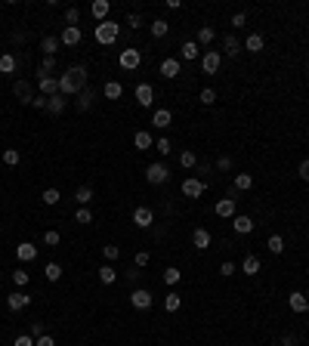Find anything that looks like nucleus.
Wrapping results in <instances>:
<instances>
[{
    "instance_id": "obj_18",
    "label": "nucleus",
    "mask_w": 309,
    "mask_h": 346,
    "mask_svg": "<svg viewBox=\"0 0 309 346\" xmlns=\"http://www.w3.org/2000/svg\"><path fill=\"white\" fill-rule=\"evenodd\" d=\"M213 38H216V31H213L210 25H201V28H198V34H195V44L207 50V47L213 44Z\"/></svg>"
},
{
    "instance_id": "obj_20",
    "label": "nucleus",
    "mask_w": 309,
    "mask_h": 346,
    "mask_svg": "<svg viewBox=\"0 0 309 346\" xmlns=\"http://www.w3.org/2000/svg\"><path fill=\"white\" fill-rule=\"evenodd\" d=\"M170 121H173V115L167 112V108H155V115H152V124L158 127V130H167V127H170Z\"/></svg>"
},
{
    "instance_id": "obj_19",
    "label": "nucleus",
    "mask_w": 309,
    "mask_h": 346,
    "mask_svg": "<svg viewBox=\"0 0 309 346\" xmlns=\"http://www.w3.org/2000/svg\"><path fill=\"white\" fill-rule=\"evenodd\" d=\"M152 145H155V139H152L149 130H139V133L133 136V149H136V152H149Z\"/></svg>"
},
{
    "instance_id": "obj_61",
    "label": "nucleus",
    "mask_w": 309,
    "mask_h": 346,
    "mask_svg": "<svg viewBox=\"0 0 309 346\" xmlns=\"http://www.w3.org/2000/svg\"><path fill=\"white\" fill-rule=\"evenodd\" d=\"M31 105H34V108H47V96H41V93H38V96L31 99Z\"/></svg>"
},
{
    "instance_id": "obj_21",
    "label": "nucleus",
    "mask_w": 309,
    "mask_h": 346,
    "mask_svg": "<svg viewBox=\"0 0 309 346\" xmlns=\"http://www.w3.org/2000/svg\"><path fill=\"white\" fill-rule=\"evenodd\" d=\"M90 13L96 16V22H105V19H108V13H112V4H108V0H93Z\"/></svg>"
},
{
    "instance_id": "obj_36",
    "label": "nucleus",
    "mask_w": 309,
    "mask_h": 346,
    "mask_svg": "<svg viewBox=\"0 0 309 346\" xmlns=\"http://www.w3.org/2000/svg\"><path fill=\"white\" fill-rule=\"evenodd\" d=\"M105 99H121V93H124V87L118 84V81H105Z\"/></svg>"
},
{
    "instance_id": "obj_50",
    "label": "nucleus",
    "mask_w": 309,
    "mask_h": 346,
    "mask_svg": "<svg viewBox=\"0 0 309 346\" xmlns=\"http://www.w3.org/2000/svg\"><path fill=\"white\" fill-rule=\"evenodd\" d=\"M75 220H78L81 226H87V223H93V213H90L87 207H78V213H75Z\"/></svg>"
},
{
    "instance_id": "obj_45",
    "label": "nucleus",
    "mask_w": 309,
    "mask_h": 346,
    "mask_svg": "<svg viewBox=\"0 0 309 346\" xmlns=\"http://www.w3.org/2000/svg\"><path fill=\"white\" fill-rule=\"evenodd\" d=\"M164 284H170V287L179 284V269H176V266H167V269H164Z\"/></svg>"
},
{
    "instance_id": "obj_58",
    "label": "nucleus",
    "mask_w": 309,
    "mask_h": 346,
    "mask_svg": "<svg viewBox=\"0 0 309 346\" xmlns=\"http://www.w3.org/2000/svg\"><path fill=\"white\" fill-rule=\"evenodd\" d=\"M149 260H152V257H149V250H139V253H136V266H139V269H142V266H149Z\"/></svg>"
},
{
    "instance_id": "obj_46",
    "label": "nucleus",
    "mask_w": 309,
    "mask_h": 346,
    "mask_svg": "<svg viewBox=\"0 0 309 346\" xmlns=\"http://www.w3.org/2000/svg\"><path fill=\"white\" fill-rule=\"evenodd\" d=\"M164 309H167V312H176V309H179V294H176V290H170V294L164 297Z\"/></svg>"
},
{
    "instance_id": "obj_62",
    "label": "nucleus",
    "mask_w": 309,
    "mask_h": 346,
    "mask_svg": "<svg viewBox=\"0 0 309 346\" xmlns=\"http://www.w3.org/2000/svg\"><path fill=\"white\" fill-rule=\"evenodd\" d=\"M294 343H297L294 334H284V337H281V346H294Z\"/></svg>"
},
{
    "instance_id": "obj_56",
    "label": "nucleus",
    "mask_w": 309,
    "mask_h": 346,
    "mask_svg": "<svg viewBox=\"0 0 309 346\" xmlns=\"http://www.w3.org/2000/svg\"><path fill=\"white\" fill-rule=\"evenodd\" d=\"M127 25H130V28H142V16H139V13H130V16H127Z\"/></svg>"
},
{
    "instance_id": "obj_47",
    "label": "nucleus",
    "mask_w": 309,
    "mask_h": 346,
    "mask_svg": "<svg viewBox=\"0 0 309 346\" xmlns=\"http://www.w3.org/2000/svg\"><path fill=\"white\" fill-rule=\"evenodd\" d=\"M198 99H201V105H213V102H216V90H213V87H204Z\"/></svg>"
},
{
    "instance_id": "obj_63",
    "label": "nucleus",
    "mask_w": 309,
    "mask_h": 346,
    "mask_svg": "<svg viewBox=\"0 0 309 346\" xmlns=\"http://www.w3.org/2000/svg\"><path fill=\"white\" fill-rule=\"evenodd\" d=\"M306 75H309V62H306Z\"/></svg>"
},
{
    "instance_id": "obj_53",
    "label": "nucleus",
    "mask_w": 309,
    "mask_h": 346,
    "mask_svg": "<svg viewBox=\"0 0 309 346\" xmlns=\"http://www.w3.org/2000/svg\"><path fill=\"white\" fill-rule=\"evenodd\" d=\"M244 25H247V16L244 13H235L232 16V28H244Z\"/></svg>"
},
{
    "instance_id": "obj_51",
    "label": "nucleus",
    "mask_w": 309,
    "mask_h": 346,
    "mask_svg": "<svg viewBox=\"0 0 309 346\" xmlns=\"http://www.w3.org/2000/svg\"><path fill=\"white\" fill-rule=\"evenodd\" d=\"M155 149H158V155H170V152H173V145H170V139H158V142H155Z\"/></svg>"
},
{
    "instance_id": "obj_40",
    "label": "nucleus",
    "mask_w": 309,
    "mask_h": 346,
    "mask_svg": "<svg viewBox=\"0 0 309 346\" xmlns=\"http://www.w3.org/2000/svg\"><path fill=\"white\" fill-rule=\"evenodd\" d=\"M78 22H81V10H78V7H68V10H65V25H68V28H81Z\"/></svg>"
},
{
    "instance_id": "obj_42",
    "label": "nucleus",
    "mask_w": 309,
    "mask_h": 346,
    "mask_svg": "<svg viewBox=\"0 0 309 346\" xmlns=\"http://www.w3.org/2000/svg\"><path fill=\"white\" fill-rule=\"evenodd\" d=\"M19 161H22L19 149H4V164L7 167H19Z\"/></svg>"
},
{
    "instance_id": "obj_10",
    "label": "nucleus",
    "mask_w": 309,
    "mask_h": 346,
    "mask_svg": "<svg viewBox=\"0 0 309 346\" xmlns=\"http://www.w3.org/2000/svg\"><path fill=\"white\" fill-rule=\"evenodd\" d=\"M133 96H136V102H139L142 108H152V105H155V87H152V84H139Z\"/></svg>"
},
{
    "instance_id": "obj_13",
    "label": "nucleus",
    "mask_w": 309,
    "mask_h": 346,
    "mask_svg": "<svg viewBox=\"0 0 309 346\" xmlns=\"http://www.w3.org/2000/svg\"><path fill=\"white\" fill-rule=\"evenodd\" d=\"M213 210H216V216H223V220H232V216L238 213V210H235V198H220Z\"/></svg>"
},
{
    "instance_id": "obj_15",
    "label": "nucleus",
    "mask_w": 309,
    "mask_h": 346,
    "mask_svg": "<svg viewBox=\"0 0 309 346\" xmlns=\"http://www.w3.org/2000/svg\"><path fill=\"white\" fill-rule=\"evenodd\" d=\"M16 257H19L22 263H31V260H38V247H34L31 241H22V244H16Z\"/></svg>"
},
{
    "instance_id": "obj_23",
    "label": "nucleus",
    "mask_w": 309,
    "mask_h": 346,
    "mask_svg": "<svg viewBox=\"0 0 309 346\" xmlns=\"http://www.w3.org/2000/svg\"><path fill=\"white\" fill-rule=\"evenodd\" d=\"M16 68H19V59L13 53H0V75H13Z\"/></svg>"
},
{
    "instance_id": "obj_35",
    "label": "nucleus",
    "mask_w": 309,
    "mask_h": 346,
    "mask_svg": "<svg viewBox=\"0 0 309 346\" xmlns=\"http://www.w3.org/2000/svg\"><path fill=\"white\" fill-rule=\"evenodd\" d=\"M198 56H201V47H198L195 41H186V44H183V59L192 62V59H198Z\"/></svg>"
},
{
    "instance_id": "obj_34",
    "label": "nucleus",
    "mask_w": 309,
    "mask_h": 346,
    "mask_svg": "<svg viewBox=\"0 0 309 346\" xmlns=\"http://www.w3.org/2000/svg\"><path fill=\"white\" fill-rule=\"evenodd\" d=\"M263 47H266L263 34H250V38L244 41V50H250V53H263Z\"/></svg>"
},
{
    "instance_id": "obj_7",
    "label": "nucleus",
    "mask_w": 309,
    "mask_h": 346,
    "mask_svg": "<svg viewBox=\"0 0 309 346\" xmlns=\"http://www.w3.org/2000/svg\"><path fill=\"white\" fill-rule=\"evenodd\" d=\"M223 65V56L216 50H204V56H201V68H204V75H216Z\"/></svg>"
},
{
    "instance_id": "obj_17",
    "label": "nucleus",
    "mask_w": 309,
    "mask_h": 346,
    "mask_svg": "<svg viewBox=\"0 0 309 346\" xmlns=\"http://www.w3.org/2000/svg\"><path fill=\"white\" fill-rule=\"evenodd\" d=\"M59 41H62L65 47H78V44L84 41V34H81V28H68V25H65V31L59 34Z\"/></svg>"
},
{
    "instance_id": "obj_2",
    "label": "nucleus",
    "mask_w": 309,
    "mask_h": 346,
    "mask_svg": "<svg viewBox=\"0 0 309 346\" xmlns=\"http://www.w3.org/2000/svg\"><path fill=\"white\" fill-rule=\"evenodd\" d=\"M118 34H121V25H118V22H112V19H105V22H99V25H96L93 38H96V44L108 47V44H115V41H118Z\"/></svg>"
},
{
    "instance_id": "obj_54",
    "label": "nucleus",
    "mask_w": 309,
    "mask_h": 346,
    "mask_svg": "<svg viewBox=\"0 0 309 346\" xmlns=\"http://www.w3.org/2000/svg\"><path fill=\"white\" fill-rule=\"evenodd\" d=\"M216 170H232V158H229V155L216 158Z\"/></svg>"
},
{
    "instance_id": "obj_37",
    "label": "nucleus",
    "mask_w": 309,
    "mask_h": 346,
    "mask_svg": "<svg viewBox=\"0 0 309 346\" xmlns=\"http://www.w3.org/2000/svg\"><path fill=\"white\" fill-rule=\"evenodd\" d=\"M93 96H96V93H93L90 87L84 90V93H78V112H87V108L93 105Z\"/></svg>"
},
{
    "instance_id": "obj_52",
    "label": "nucleus",
    "mask_w": 309,
    "mask_h": 346,
    "mask_svg": "<svg viewBox=\"0 0 309 346\" xmlns=\"http://www.w3.org/2000/svg\"><path fill=\"white\" fill-rule=\"evenodd\" d=\"M235 272H238V269H235V263H232V260H226V263L220 266V275H223V278H229V275H235Z\"/></svg>"
},
{
    "instance_id": "obj_26",
    "label": "nucleus",
    "mask_w": 309,
    "mask_h": 346,
    "mask_svg": "<svg viewBox=\"0 0 309 346\" xmlns=\"http://www.w3.org/2000/svg\"><path fill=\"white\" fill-rule=\"evenodd\" d=\"M260 266H263V263H260V257H253V253H247V257H244V263H241V272L253 278V275L260 272Z\"/></svg>"
},
{
    "instance_id": "obj_55",
    "label": "nucleus",
    "mask_w": 309,
    "mask_h": 346,
    "mask_svg": "<svg viewBox=\"0 0 309 346\" xmlns=\"http://www.w3.org/2000/svg\"><path fill=\"white\" fill-rule=\"evenodd\" d=\"M13 346H34V337H31V334H22V337L13 340Z\"/></svg>"
},
{
    "instance_id": "obj_3",
    "label": "nucleus",
    "mask_w": 309,
    "mask_h": 346,
    "mask_svg": "<svg viewBox=\"0 0 309 346\" xmlns=\"http://www.w3.org/2000/svg\"><path fill=\"white\" fill-rule=\"evenodd\" d=\"M167 179H170L167 164H149V167H145V183L149 186H164Z\"/></svg>"
},
{
    "instance_id": "obj_8",
    "label": "nucleus",
    "mask_w": 309,
    "mask_h": 346,
    "mask_svg": "<svg viewBox=\"0 0 309 346\" xmlns=\"http://www.w3.org/2000/svg\"><path fill=\"white\" fill-rule=\"evenodd\" d=\"M13 96L19 99V102H25V105H31V99L38 96V93H34L31 81H16V84H13Z\"/></svg>"
},
{
    "instance_id": "obj_31",
    "label": "nucleus",
    "mask_w": 309,
    "mask_h": 346,
    "mask_svg": "<svg viewBox=\"0 0 309 346\" xmlns=\"http://www.w3.org/2000/svg\"><path fill=\"white\" fill-rule=\"evenodd\" d=\"M47 112H50V115H62V112H65V99H62V93L47 99Z\"/></svg>"
},
{
    "instance_id": "obj_49",
    "label": "nucleus",
    "mask_w": 309,
    "mask_h": 346,
    "mask_svg": "<svg viewBox=\"0 0 309 346\" xmlns=\"http://www.w3.org/2000/svg\"><path fill=\"white\" fill-rule=\"evenodd\" d=\"M62 241V235L56 232V229H50V232H44V244H50V247H56Z\"/></svg>"
},
{
    "instance_id": "obj_11",
    "label": "nucleus",
    "mask_w": 309,
    "mask_h": 346,
    "mask_svg": "<svg viewBox=\"0 0 309 346\" xmlns=\"http://www.w3.org/2000/svg\"><path fill=\"white\" fill-rule=\"evenodd\" d=\"M152 223H155V210L152 207H136L133 210V226L136 229H149Z\"/></svg>"
},
{
    "instance_id": "obj_59",
    "label": "nucleus",
    "mask_w": 309,
    "mask_h": 346,
    "mask_svg": "<svg viewBox=\"0 0 309 346\" xmlns=\"http://www.w3.org/2000/svg\"><path fill=\"white\" fill-rule=\"evenodd\" d=\"M300 176H303V183H309V158L300 161Z\"/></svg>"
},
{
    "instance_id": "obj_12",
    "label": "nucleus",
    "mask_w": 309,
    "mask_h": 346,
    "mask_svg": "<svg viewBox=\"0 0 309 346\" xmlns=\"http://www.w3.org/2000/svg\"><path fill=\"white\" fill-rule=\"evenodd\" d=\"M287 306L294 309V312H306V309H309V297L303 294V290H290V294H287Z\"/></svg>"
},
{
    "instance_id": "obj_38",
    "label": "nucleus",
    "mask_w": 309,
    "mask_h": 346,
    "mask_svg": "<svg viewBox=\"0 0 309 346\" xmlns=\"http://www.w3.org/2000/svg\"><path fill=\"white\" fill-rule=\"evenodd\" d=\"M235 189H238V192L253 189V176L250 173H235Z\"/></svg>"
},
{
    "instance_id": "obj_16",
    "label": "nucleus",
    "mask_w": 309,
    "mask_h": 346,
    "mask_svg": "<svg viewBox=\"0 0 309 346\" xmlns=\"http://www.w3.org/2000/svg\"><path fill=\"white\" fill-rule=\"evenodd\" d=\"M232 229L238 232V235H247V232H253V220H250V216H244V213H235V216H232Z\"/></svg>"
},
{
    "instance_id": "obj_6",
    "label": "nucleus",
    "mask_w": 309,
    "mask_h": 346,
    "mask_svg": "<svg viewBox=\"0 0 309 346\" xmlns=\"http://www.w3.org/2000/svg\"><path fill=\"white\" fill-rule=\"evenodd\" d=\"M204 192H207V183H204V179H198V176L183 179V195H186V198H204Z\"/></svg>"
},
{
    "instance_id": "obj_14",
    "label": "nucleus",
    "mask_w": 309,
    "mask_h": 346,
    "mask_svg": "<svg viewBox=\"0 0 309 346\" xmlns=\"http://www.w3.org/2000/svg\"><path fill=\"white\" fill-rule=\"evenodd\" d=\"M38 90H41V96H59V78H41L38 81Z\"/></svg>"
},
{
    "instance_id": "obj_57",
    "label": "nucleus",
    "mask_w": 309,
    "mask_h": 346,
    "mask_svg": "<svg viewBox=\"0 0 309 346\" xmlns=\"http://www.w3.org/2000/svg\"><path fill=\"white\" fill-rule=\"evenodd\" d=\"M44 334H47V331H44V324H41V321H31V337L38 340V337H44Z\"/></svg>"
},
{
    "instance_id": "obj_9",
    "label": "nucleus",
    "mask_w": 309,
    "mask_h": 346,
    "mask_svg": "<svg viewBox=\"0 0 309 346\" xmlns=\"http://www.w3.org/2000/svg\"><path fill=\"white\" fill-rule=\"evenodd\" d=\"M25 306H31V297L22 294V290H13V294L7 297V309H10V312H22Z\"/></svg>"
},
{
    "instance_id": "obj_41",
    "label": "nucleus",
    "mask_w": 309,
    "mask_h": 346,
    "mask_svg": "<svg viewBox=\"0 0 309 346\" xmlns=\"http://www.w3.org/2000/svg\"><path fill=\"white\" fill-rule=\"evenodd\" d=\"M44 275H47V281H59L62 278V266L59 263H47L44 266Z\"/></svg>"
},
{
    "instance_id": "obj_29",
    "label": "nucleus",
    "mask_w": 309,
    "mask_h": 346,
    "mask_svg": "<svg viewBox=\"0 0 309 346\" xmlns=\"http://www.w3.org/2000/svg\"><path fill=\"white\" fill-rule=\"evenodd\" d=\"M75 201H78V207H87L90 201H93V189H90V186H78L75 189Z\"/></svg>"
},
{
    "instance_id": "obj_27",
    "label": "nucleus",
    "mask_w": 309,
    "mask_h": 346,
    "mask_svg": "<svg viewBox=\"0 0 309 346\" xmlns=\"http://www.w3.org/2000/svg\"><path fill=\"white\" fill-rule=\"evenodd\" d=\"M99 281H102V284H115V281H118V269H115L112 263L99 266Z\"/></svg>"
},
{
    "instance_id": "obj_4",
    "label": "nucleus",
    "mask_w": 309,
    "mask_h": 346,
    "mask_svg": "<svg viewBox=\"0 0 309 346\" xmlns=\"http://www.w3.org/2000/svg\"><path fill=\"white\" fill-rule=\"evenodd\" d=\"M118 65H121L124 71H136V68L142 65V53H139V50H133V47L121 50V56H118Z\"/></svg>"
},
{
    "instance_id": "obj_25",
    "label": "nucleus",
    "mask_w": 309,
    "mask_h": 346,
    "mask_svg": "<svg viewBox=\"0 0 309 346\" xmlns=\"http://www.w3.org/2000/svg\"><path fill=\"white\" fill-rule=\"evenodd\" d=\"M62 47V41L59 38H53V34H47V38L41 41V53H44V56H56V50Z\"/></svg>"
},
{
    "instance_id": "obj_33",
    "label": "nucleus",
    "mask_w": 309,
    "mask_h": 346,
    "mask_svg": "<svg viewBox=\"0 0 309 346\" xmlns=\"http://www.w3.org/2000/svg\"><path fill=\"white\" fill-rule=\"evenodd\" d=\"M149 31H152V38H164V34L170 31V22H167V19H155V22L149 25Z\"/></svg>"
},
{
    "instance_id": "obj_48",
    "label": "nucleus",
    "mask_w": 309,
    "mask_h": 346,
    "mask_svg": "<svg viewBox=\"0 0 309 346\" xmlns=\"http://www.w3.org/2000/svg\"><path fill=\"white\" fill-rule=\"evenodd\" d=\"M13 281H16V284H19V287H25V284L31 281V275H28V272H25V269H13Z\"/></svg>"
},
{
    "instance_id": "obj_30",
    "label": "nucleus",
    "mask_w": 309,
    "mask_h": 346,
    "mask_svg": "<svg viewBox=\"0 0 309 346\" xmlns=\"http://www.w3.org/2000/svg\"><path fill=\"white\" fill-rule=\"evenodd\" d=\"M223 50H226V56H238V53H241V41L235 38V34H226Z\"/></svg>"
},
{
    "instance_id": "obj_24",
    "label": "nucleus",
    "mask_w": 309,
    "mask_h": 346,
    "mask_svg": "<svg viewBox=\"0 0 309 346\" xmlns=\"http://www.w3.org/2000/svg\"><path fill=\"white\" fill-rule=\"evenodd\" d=\"M53 71H56V56H44L41 65H38V81L41 78H53Z\"/></svg>"
},
{
    "instance_id": "obj_44",
    "label": "nucleus",
    "mask_w": 309,
    "mask_h": 346,
    "mask_svg": "<svg viewBox=\"0 0 309 346\" xmlns=\"http://www.w3.org/2000/svg\"><path fill=\"white\" fill-rule=\"evenodd\" d=\"M102 257H105V263H115V260L121 257V247H115V244H105V247H102Z\"/></svg>"
},
{
    "instance_id": "obj_60",
    "label": "nucleus",
    "mask_w": 309,
    "mask_h": 346,
    "mask_svg": "<svg viewBox=\"0 0 309 346\" xmlns=\"http://www.w3.org/2000/svg\"><path fill=\"white\" fill-rule=\"evenodd\" d=\"M34 346H56V340H53L50 334H44V337H38V340H34Z\"/></svg>"
},
{
    "instance_id": "obj_64",
    "label": "nucleus",
    "mask_w": 309,
    "mask_h": 346,
    "mask_svg": "<svg viewBox=\"0 0 309 346\" xmlns=\"http://www.w3.org/2000/svg\"><path fill=\"white\" fill-rule=\"evenodd\" d=\"M0 7H4V4H0Z\"/></svg>"
},
{
    "instance_id": "obj_32",
    "label": "nucleus",
    "mask_w": 309,
    "mask_h": 346,
    "mask_svg": "<svg viewBox=\"0 0 309 346\" xmlns=\"http://www.w3.org/2000/svg\"><path fill=\"white\" fill-rule=\"evenodd\" d=\"M179 167H186V170H192V167H198V155H195L192 149H186V152H179Z\"/></svg>"
},
{
    "instance_id": "obj_5",
    "label": "nucleus",
    "mask_w": 309,
    "mask_h": 346,
    "mask_svg": "<svg viewBox=\"0 0 309 346\" xmlns=\"http://www.w3.org/2000/svg\"><path fill=\"white\" fill-rule=\"evenodd\" d=\"M152 290H145V287H136V290H130V306L133 309H139V312H145V309H152Z\"/></svg>"
},
{
    "instance_id": "obj_22",
    "label": "nucleus",
    "mask_w": 309,
    "mask_h": 346,
    "mask_svg": "<svg viewBox=\"0 0 309 346\" xmlns=\"http://www.w3.org/2000/svg\"><path fill=\"white\" fill-rule=\"evenodd\" d=\"M192 247L207 250V247H210V232H207V229H195V232H192Z\"/></svg>"
},
{
    "instance_id": "obj_28",
    "label": "nucleus",
    "mask_w": 309,
    "mask_h": 346,
    "mask_svg": "<svg viewBox=\"0 0 309 346\" xmlns=\"http://www.w3.org/2000/svg\"><path fill=\"white\" fill-rule=\"evenodd\" d=\"M161 75H164L167 81L179 78V59H164V62H161Z\"/></svg>"
},
{
    "instance_id": "obj_39",
    "label": "nucleus",
    "mask_w": 309,
    "mask_h": 346,
    "mask_svg": "<svg viewBox=\"0 0 309 346\" xmlns=\"http://www.w3.org/2000/svg\"><path fill=\"white\" fill-rule=\"evenodd\" d=\"M41 201H44V204H50V207H56V204L62 201V195H59V189H44Z\"/></svg>"
},
{
    "instance_id": "obj_43",
    "label": "nucleus",
    "mask_w": 309,
    "mask_h": 346,
    "mask_svg": "<svg viewBox=\"0 0 309 346\" xmlns=\"http://www.w3.org/2000/svg\"><path fill=\"white\" fill-rule=\"evenodd\" d=\"M266 247H269V250H272V253H275V257H278V253L284 250V238H281V235H269Z\"/></svg>"
},
{
    "instance_id": "obj_1",
    "label": "nucleus",
    "mask_w": 309,
    "mask_h": 346,
    "mask_svg": "<svg viewBox=\"0 0 309 346\" xmlns=\"http://www.w3.org/2000/svg\"><path fill=\"white\" fill-rule=\"evenodd\" d=\"M84 90H87V68L84 65H75L65 75H59V93L62 96H78Z\"/></svg>"
}]
</instances>
